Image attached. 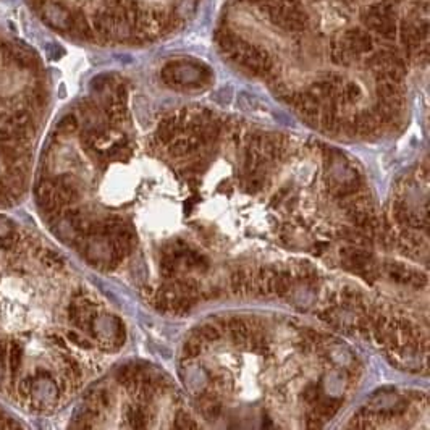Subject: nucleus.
I'll return each instance as SVG.
<instances>
[{
    "label": "nucleus",
    "instance_id": "obj_9",
    "mask_svg": "<svg viewBox=\"0 0 430 430\" xmlns=\"http://www.w3.org/2000/svg\"><path fill=\"white\" fill-rule=\"evenodd\" d=\"M262 186H264V180H262V177H259V175H252L251 180L248 181V189H249L251 192H255V191L262 189Z\"/></svg>",
    "mask_w": 430,
    "mask_h": 430
},
{
    "label": "nucleus",
    "instance_id": "obj_4",
    "mask_svg": "<svg viewBox=\"0 0 430 430\" xmlns=\"http://www.w3.org/2000/svg\"><path fill=\"white\" fill-rule=\"evenodd\" d=\"M196 336H199L204 341H217V340H220L222 335H220L219 327H215L212 324H206V325L198 327Z\"/></svg>",
    "mask_w": 430,
    "mask_h": 430
},
{
    "label": "nucleus",
    "instance_id": "obj_6",
    "mask_svg": "<svg viewBox=\"0 0 430 430\" xmlns=\"http://www.w3.org/2000/svg\"><path fill=\"white\" fill-rule=\"evenodd\" d=\"M170 154L173 157H183V156H186V154H189L188 150V144H186V139L184 138H173L170 141Z\"/></svg>",
    "mask_w": 430,
    "mask_h": 430
},
{
    "label": "nucleus",
    "instance_id": "obj_5",
    "mask_svg": "<svg viewBox=\"0 0 430 430\" xmlns=\"http://www.w3.org/2000/svg\"><path fill=\"white\" fill-rule=\"evenodd\" d=\"M201 343L202 341H201L199 336L188 340L186 343H184V346H183V356L188 357V359H194V357H198L201 354V350H202Z\"/></svg>",
    "mask_w": 430,
    "mask_h": 430
},
{
    "label": "nucleus",
    "instance_id": "obj_8",
    "mask_svg": "<svg viewBox=\"0 0 430 430\" xmlns=\"http://www.w3.org/2000/svg\"><path fill=\"white\" fill-rule=\"evenodd\" d=\"M13 427H22V424H16L13 421V417L4 407H0V428H13Z\"/></svg>",
    "mask_w": 430,
    "mask_h": 430
},
{
    "label": "nucleus",
    "instance_id": "obj_2",
    "mask_svg": "<svg viewBox=\"0 0 430 430\" xmlns=\"http://www.w3.org/2000/svg\"><path fill=\"white\" fill-rule=\"evenodd\" d=\"M70 276L39 233L0 213V398L28 414L54 413L83 385L88 356L123 345L105 332L118 317Z\"/></svg>",
    "mask_w": 430,
    "mask_h": 430
},
{
    "label": "nucleus",
    "instance_id": "obj_7",
    "mask_svg": "<svg viewBox=\"0 0 430 430\" xmlns=\"http://www.w3.org/2000/svg\"><path fill=\"white\" fill-rule=\"evenodd\" d=\"M175 427L177 428H198L199 425L192 421V419L186 414V413H178L177 419H175Z\"/></svg>",
    "mask_w": 430,
    "mask_h": 430
},
{
    "label": "nucleus",
    "instance_id": "obj_3",
    "mask_svg": "<svg viewBox=\"0 0 430 430\" xmlns=\"http://www.w3.org/2000/svg\"><path fill=\"white\" fill-rule=\"evenodd\" d=\"M39 70L37 61L23 54L0 65V209L22 202L31 186L49 104Z\"/></svg>",
    "mask_w": 430,
    "mask_h": 430
},
{
    "label": "nucleus",
    "instance_id": "obj_1",
    "mask_svg": "<svg viewBox=\"0 0 430 430\" xmlns=\"http://www.w3.org/2000/svg\"><path fill=\"white\" fill-rule=\"evenodd\" d=\"M215 40L230 61L259 79L290 63L330 67L293 107L338 133L346 109L364 97L348 83L346 70L369 75L380 105L399 117L409 71L428 60V0H230Z\"/></svg>",
    "mask_w": 430,
    "mask_h": 430
}]
</instances>
